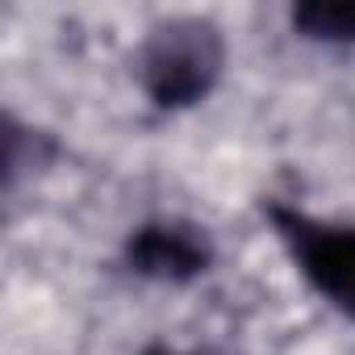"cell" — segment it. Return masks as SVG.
<instances>
[{
    "label": "cell",
    "mask_w": 355,
    "mask_h": 355,
    "mask_svg": "<svg viewBox=\"0 0 355 355\" xmlns=\"http://www.w3.org/2000/svg\"><path fill=\"white\" fill-rule=\"evenodd\" d=\"M222 67V38L205 21H171L155 30L146 59H142V80L146 92L175 109V105H193L209 92Z\"/></svg>",
    "instance_id": "1"
},
{
    "label": "cell",
    "mask_w": 355,
    "mask_h": 355,
    "mask_svg": "<svg viewBox=\"0 0 355 355\" xmlns=\"http://www.w3.org/2000/svg\"><path fill=\"white\" fill-rule=\"evenodd\" d=\"M268 218L280 226V234L297 251V263L309 276V284L326 301H334L338 309L355 313V230L351 226H322V222H309V218L288 214L280 205H272Z\"/></svg>",
    "instance_id": "2"
},
{
    "label": "cell",
    "mask_w": 355,
    "mask_h": 355,
    "mask_svg": "<svg viewBox=\"0 0 355 355\" xmlns=\"http://www.w3.org/2000/svg\"><path fill=\"white\" fill-rule=\"evenodd\" d=\"M130 263L146 276H163V280H189L197 272H205L209 263V247L197 230L189 226H142L130 239Z\"/></svg>",
    "instance_id": "3"
},
{
    "label": "cell",
    "mask_w": 355,
    "mask_h": 355,
    "mask_svg": "<svg viewBox=\"0 0 355 355\" xmlns=\"http://www.w3.org/2000/svg\"><path fill=\"white\" fill-rule=\"evenodd\" d=\"M297 30H305L309 38H338L351 42L355 38V0H313L293 13Z\"/></svg>",
    "instance_id": "4"
},
{
    "label": "cell",
    "mask_w": 355,
    "mask_h": 355,
    "mask_svg": "<svg viewBox=\"0 0 355 355\" xmlns=\"http://www.w3.org/2000/svg\"><path fill=\"white\" fill-rule=\"evenodd\" d=\"M150 355H167V351H150Z\"/></svg>",
    "instance_id": "5"
}]
</instances>
